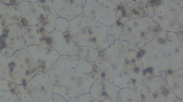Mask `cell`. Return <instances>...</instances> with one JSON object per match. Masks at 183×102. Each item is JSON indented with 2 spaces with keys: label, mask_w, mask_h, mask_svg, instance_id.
Listing matches in <instances>:
<instances>
[{
  "label": "cell",
  "mask_w": 183,
  "mask_h": 102,
  "mask_svg": "<svg viewBox=\"0 0 183 102\" xmlns=\"http://www.w3.org/2000/svg\"><path fill=\"white\" fill-rule=\"evenodd\" d=\"M9 67H10V68H11V69L12 68V64H10L9 65Z\"/></svg>",
  "instance_id": "cell-3"
},
{
  "label": "cell",
  "mask_w": 183,
  "mask_h": 102,
  "mask_svg": "<svg viewBox=\"0 0 183 102\" xmlns=\"http://www.w3.org/2000/svg\"><path fill=\"white\" fill-rule=\"evenodd\" d=\"M10 2H11L12 3H14L15 2V1H10Z\"/></svg>",
  "instance_id": "cell-2"
},
{
  "label": "cell",
  "mask_w": 183,
  "mask_h": 102,
  "mask_svg": "<svg viewBox=\"0 0 183 102\" xmlns=\"http://www.w3.org/2000/svg\"><path fill=\"white\" fill-rule=\"evenodd\" d=\"M9 32V31L7 30H6V31H5L4 32V34H3V36H5V37H6V36L7 35L8 33Z\"/></svg>",
  "instance_id": "cell-1"
}]
</instances>
